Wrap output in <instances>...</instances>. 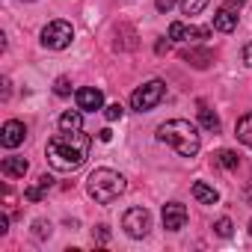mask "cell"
<instances>
[{
    "mask_svg": "<svg viewBox=\"0 0 252 252\" xmlns=\"http://www.w3.org/2000/svg\"><path fill=\"white\" fill-rule=\"evenodd\" d=\"M237 140L252 149V113H243L237 119Z\"/></svg>",
    "mask_w": 252,
    "mask_h": 252,
    "instance_id": "2e32d148",
    "label": "cell"
},
{
    "mask_svg": "<svg viewBox=\"0 0 252 252\" xmlns=\"http://www.w3.org/2000/svg\"><path fill=\"white\" fill-rule=\"evenodd\" d=\"M122 104H110V107H104V119L107 122H116V119H122Z\"/></svg>",
    "mask_w": 252,
    "mask_h": 252,
    "instance_id": "cb8c5ba5",
    "label": "cell"
},
{
    "mask_svg": "<svg viewBox=\"0 0 252 252\" xmlns=\"http://www.w3.org/2000/svg\"><path fill=\"white\" fill-rule=\"evenodd\" d=\"M60 131H83V110H65L60 116Z\"/></svg>",
    "mask_w": 252,
    "mask_h": 252,
    "instance_id": "4fadbf2b",
    "label": "cell"
},
{
    "mask_svg": "<svg viewBox=\"0 0 252 252\" xmlns=\"http://www.w3.org/2000/svg\"><path fill=\"white\" fill-rule=\"evenodd\" d=\"M181 60H187L193 68H208V65L214 63V54H211V51H196V48H190V51H181Z\"/></svg>",
    "mask_w": 252,
    "mask_h": 252,
    "instance_id": "5bb4252c",
    "label": "cell"
},
{
    "mask_svg": "<svg viewBox=\"0 0 252 252\" xmlns=\"http://www.w3.org/2000/svg\"><path fill=\"white\" fill-rule=\"evenodd\" d=\"M184 225H187V208L181 202L163 205V228L166 231H181Z\"/></svg>",
    "mask_w": 252,
    "mask_h": 252,
    "instance_id": "52a82bcc",
    "label": "cell"
},
{
    "mask_svg": "<svg viewBox=\"0 0 252 252\" xmlns=\"http://www.w3.org/2000/svg\"><path fill=\"white\" fill-rule=\"evenodd\" d=\"M33 234L42 240V237H51V222H45V220H36L33 222Z\"/></svg>",
    "mask_w": 252,
    "mask_h": 252,
    "instance_id": "603a6c76",
    "label": "cell"
},
{
    "mask_svg": "<svg viewBox=\"0 0 252 252\" xmlns=\"http://www.w3.org/2000/svg\"><path fill=\"white\" fill-rule=\"evenodd\" d=\"M110 137H113V134H110L107 128H104V131H98V140H101V143H110Z\"/></svg>",
    "mask_w": 252,
    "mask_h": 252,
    "instance_id": "f546056e",
    "label": "cell"
},
{
    "mask_svg": "<svg viewBox=\"0 0 252 252\" xmlns=\"http://www.w3.org/2000/svg\"><path fill=\"white\" fill-rule=\"evenodd\" d=\"M214 27H217L220 33H231V30L237 27V12L228 9V6H220L217 15H214Z\"/></svg>",
    "mask_w": 252,
    "mask_h": 252,
    "instance_id": "8fae6325",
    "label": "cell"
},
{
    "mask_svg": "<svg viewBox=\"0 0 252 252\" xmlns=\"http://www.w3.org/2000/svg\"><path fill=\"white\" fill-rule=\"evenodd\" d=\"M27 169H30L27 160H24V158H15V155H12V158H3V163H0V172H3L6 178H24Z\"/></svg>",
    "mask_w": 252,
    "mask_h": 252,
    "instance_id": "30bf717a",
    "label": "cell"
},
{
    "mask_svg": "<svg viewBox=\"0 0 252 252\" xmlns=\"http://www.w3.org/2000/svg\"><path fill=\"white\" fill-rule=\"evenodd\" d=\"M205 6H208V0H181V9H184V15H199Z\"/></svg>",
    "mask_w": 252,
    "mask_h": 252,
    "instance_id": "d6986e66",
    "label": "cell"
},
{
    "mask_svg": "<svg viewBox=\"0 0 252 252\" xmlns=\"http://www.w3.org/2000/svg\"><path fill=\"white\" fill-rule=\"evenodd\" d=\"M158 140L172 146L181 158H196L199 149H202V140H199V131L196 125H190L187 119H169L158 128Z\"/></svg>",
    "mask_w": 252,
    "mask_h": 252,
    "instance_id": "7a4b0ae2",
    "label": "cell"
},
{
    "mask_svg": "<svg viewBox=\"0 0 252 252\" xmlns=\"http://www.w3.org/2000/svg\"><path fill=\"white\" fill-rule=\"evenodd\" d=\"M187 30H190V27H184L181 21H175V24H169V39H172V42H184V39H187Z\"/></svg>",
    "mask_w": 252,
    "mask_h": 252,
    "instance_id": "ffe728a7",
    "label": "cell"
},
{
    "mask_svg": "<svg viewBox=\"0 0 252 252\" xmlns=\"http://www.w3.org/2000/svg\"><path fill=\"white\" fill-rule=\"evenodd\" d=\"M169 51V42H158V54H166Z\"/></svg>",
    "mask_w": 252,
    "mask_h": 252,
    "instance_id": "4dcf8cb0",
    "label": "cell"
},
{
    "mask_svg": "<svg viewBox=\"0 0 252 252\" xmlns=\"http://www.w3.org/2000/svg\"><path fill=\"white\" fill-rule=\"evenodd\" d=\"M155 6H158V12H169L175 6V0H155Z\"/></svg>",
    "mask_w": 252,
    "mask_h": 252,
    "instance_id": "484cf974",
    "label": "cell"
},
{
    "mask_svg": "<svg viewBox=\"0 0 252 252\" xmlns=\"http://www.w3.org/2000/svg\"><path fill=\"white\" fill-rule=\"evenodd\" d=\"M199 122H202L205 131H220V116L208 107H199Z\"/></svg>",
    "mask_w": 252,
    "mask_h": 252,
    "instance_id": "e0dca14e",
    "label": "cell"
},
{
    "mask_svg": "<svg viewBox=\"0 0 252 252\" xmlns=\"http://www.w3.org/2000/svg\"><path fill=\"white\" fill-rule=\"evenodd\" d=\"M243 63H246V65H252V45H246V48H243Z\"/></svg>",
    "mask_w": 252,
    "mask_h": 252,
    "instance_id": "f1b7e54d",
    "label": "cell"
},
{
    "mask_svg": "<svg viewBox=\"0 0 252 252\" xmlns=\"http://www.w3.org/2000/svg\"><path fill=\"white\" fill-rule=\"evenodd\" d=\"M163 92H166V83H163V80H149V83H143L140 89H134L131 107H134L137 113H146V110H152V107L160 104Z\"/></svg>",
    "mask_w": 252,
    "mask_h": 252,
    "instance_id": "277c9868",
    "label": "cell"
},
{
    "mask_svg": "<svg viewBox=\"0 0 252 252\" xmlns=\"http://www.w3.org/2000/svg\"><path fill=\"white\" fill-rule=\"evenodd\" d=\"M86 190L98 205H110L125 193V178L119 172H113V169H95L86 178Z\"/></svg>",
    "mask_w": 252,
    "mask_h": 252,
    "instance_id": "3957f363",
    "label": "cell"
},
{
    "mask_svg": "<svg viewBox=\"0 0 252 252\" xmlns=\"http://www.w3.org/2000/svg\"><path fill=\"white\" fill-rule=\"evenodd\" d=\"M243 3H246V0H225V3H222V6H228V9H234V12H237V9H240Z\"/></svg>",
    "mask_w": 252,
    "mask_h": 252,
    "instance_id": "83f0119b",
    "label": "cell"
},
{
    "mask_svg": "<svg viewBox=\"0 0 252 252\" xmlns=\"http://www.w3.org/2000/svg\"><path fill=\"white\" fill-rule=\"evenodd\" d=\"M77 107L83 110V113H95V110H101L104 107V95H101V89H95V86H83V89H77Z\"/></svg>",
    "mask_w": 252,
    "mask_h": 252,
    "instance_id": "9c48e42d",
    "label": "cell"
},
{
    "mask_svg": "<svg viewBox=\"0 0 252 252\" xmlns=\"http://www.w3.org/2000/svg\"><path fill=\"white\" fill-rule=\"evenodd\" d=\"M122 228L128 231V237L140 240L152 228V214L146 208H128V211H125V217H122Z\"/></svg>",
    "mask_w": 252,
    "mask_h": 252,
    "instance_id": "8992f818",
    "label": "cell"
},
{
    "mask_svg": "<svg viewBox=\"0 0 252 252\" xmlns=\"http://www.w3.org/2000/svg\"><path fill=\"white\" fill-rule=\"evenodd\" d=\"M92 237H98V240H101V243H104V240H107V237H110V234H107V225H98V228H95V231H92Z\"/></svg>",
    "mask_w": 252,
    "mask_h": 252,
    "instance_id": "4316f807",
    "label": "cell"
},
{
    "mask_svg": "<svg viewBox=\"0 0 252 252\" xmlns=\"http://www.w3.org/2000/svg\"><path fill=\"white\" fill-rule=\"evenodd\" d=\"M208 33H211L208 27H190L187 30V39H208Z\"/></svg>",
    "mask_w": 252,
    "mask_h": 252,
    "instance_id": "d4e9b609",
    "label": "cell"
},
{
    "mask_svg": "<svg viewBox=\"0 0 252 252\" xmlns=\"http://www.w3.org/2000/svg\"><path fill=\"white\" fill-rule=\"evenodd\" d=\"M92 149V137L83 131H63L48 140V163L57 172H74L77 166L86 163Z\"/></svg>",
    "mask_w": 252,
    "mask_h": 252,
    "instance_id": "6da1fadb",
    "label": "cell"
},
{
    "mask_svg": "<svg viewBox=\"0 0 252 252\" xmlns=\"http://www.w3.org/2000/svg\"><path fill=\"white\" fill-rule=\"evenodd\" d=\"M214 231H217L220 237H231V220H228V217H220V220L214 222Z\"/></svg>",
    "mask_w": 252,
    "mask_h": 252,
    "instance_id": "44dd1931",
    "label": "cell"
},
{
    "mask_svg": "<svg viewBox=\"0 0 252 252\" xmlns=\"http://www.w3.org/2000/svg\"><path fill=\"white\" fill-rule=\"evenodd\" d=\"M193 196H196V202H202V205H217V202H220V193H217L211 184H205V181H196V184H193Z\"/></svg>",
    "mask_w": 252,
    "mask_h": 252,
    "instance_id": "9a60e30c",
    "label": "cell"
},
{
    "mask_svg": "<svg viewBox=\"0 0 252 252\" xmlns=\"http://www.w3.org/2000/svg\"><path fill=\"white\" fill-rule=\"evenodd\" d=\"M27 137V128H24V122L18 119H9L3 125V131H0V143H3V149H18Z\"/></svg>",
    "mask_w": 252,
    "mask_h": 252,
    "instance_id": "ba28073f",
    "label": "cell"
},
{
    "mask_svg": "<svg viewBox=\"0 0 252 252\" xmlns=\"http://www.w3.org/2000/svg\"><path fill=\"white\" fill-rule=\"evenodd\" d=\"M48 190H51V175H39V178L24 190V199H27V202H42Z\"/></svg>",
    "mask_w": 252,
    "mask_h": 252,
    "instance_id": "7c38bea8",
    "label": "cell"
},
{
    "mask_svg": "<svg viewBox=\"0 0 252 252\" xmlns=\"http://www.w3.org/2000/svg\"><path fill=\"white\" fill-rule=\"evenodd\" d=\"M54 92H57L60 98L71 95V80H68V77H57V83H54Z\"/></svg>",
    "mask_w": 252,
    "mask_h": 252,
    "instance_id": "7402d4cb",
    "label": "cell"
},
{
    "mask_svg": "<svg viewBox=\"0 0 252 252\" xmlns=\"http://www.w3.org/2000/svg\"><path fill=\"white\" fill-rule=\"evenodd\" d=\"M217 163H220L222 169H237V155L228 152V149H222V152L217 155Z\"/></svg>",
    "mask_w": 252,
    "mask_h": 252,
    "instance_id": "ac0fdd59",
    "label": "cell"
},
{
    "mask_svg": "<svg viewBox=\"0 0 252 252\" xmlns=\"http://www.w3.org/2000/svg\"><path fill=\"white\" fill-rule=\"evenodd\" d=\"M71 39H74V27L68 21H51L42 30V45L48 51H63V48L71 45Z\"/></svg>",
    "mask_w": 252,
    "mask_h": 252,
    "instance_id": "5b68a950",
    "label": "cell"
},
{
    "mask_svg": "<svg viewBox=\"0 0 252 252\" xmlns=\"http://www.w3.org/2000/svg\"><path fill=\"white\" fill-rule=\"evenodd\" d=\"M249 234H252V222H249Z\"/></svg>",
    "mask_w": 252,
    "mask_h": 252,
    "instance_id": "1f68e13d",
    "label": "cell"
}]
</instances>
